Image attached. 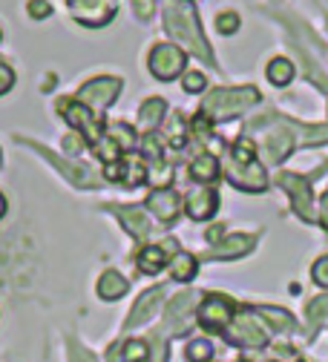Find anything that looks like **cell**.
Masks as SVG:
<instances>
[{
  "instance_id": "cell-1",
  "label": "cell",
  "mask_w": 328,
  "mask_h": 362,
  "mask_svg": "<svg viewBox=\"0 0 328 362\" xmlns=\"http://www.w3.org/2000/svg\"><path fill=\"white\" fill-rule=\"evenodd\" d=\"M164 26H167V32H170L176 40H181L193 55H199L202 61L213 64L210 47L205 43L202 29H199V18H196V12L187 6V4H170V6L164 9Z\"/></svg>"
},
{
  "instance_id": "cell-25",
  "label": "cell",
  "mask_w": 328,
  "mask_h": 362,
  "mask_svg": "<svg viewBox=\"0 0 328 362\" xmlns=\"http://www.w3.org/2000/svg\"><path fill=\"white\" fill-rule=\"evenodd\" d=\"M291 78H294V64H291V61L273 58V61L268 64V81H271L273 86H285V83H291Z\"/></svg>"
},
{
  "instance_id": "cell-6",
  "label": "cell",
  "mask_w": 328,
  "mask_h": 362,
  "mask_svg": "<svg viewBox=\"0 0 328 362\" xmlns=\"http://www.w3.org/2000/svg\"><path fill=\"white\" fill-rule=\"evenodd\" d=\"M72 18L84 26H104L113 21L118 0H67Z\"/></svg>"
},
{
  "instance_id": "cell-37",
  "label": "cell",
  "mask_w": 328,
  "mask_h": 362,
  "mask_svg": "<svg viewBox=\"0 0 328 362\" xmlns=\"http://www.w3.org/2000/svg\"><path fill=\"white\" fill-rule=\"evenodd\" d=\"M311 279L319 285V288H328V256L317 259L314 267H311Z\"/></svg>"
},
{
  "instance_id": "cell-4",
  "label": "cell",
  "mask_w": 328,
  "mask_h": 362,
  "mask_svg": "<svg viewBox=\"0 0 328 362\" xmlns=\"http://www.w3.org/2000/svg\"><path fill=\"white\" fill-rule=\"evenodd\" d=\"M225 339L230 345H242V348H262V345H268V334H265V328L259 325V320L254 313H237V316H233V322L225 331Z\"/></svg>"
},
{
  "instance_id": "cell-16",
  "label": "cell",
  "mask_w": 328,
  "mask_h": 362,
  "mask_svg": "<svg viewBox=\"0 0 328 362\" xmlns=\"http://www.w3.org/2000/svg\"><path fill=\"white\" fill-rule=\"evenodd\" d=\"M113 210L121 216V221H124V228H127L130 236H135L138 242L147 239V233H150V221H147V216H145L142 210H135V207H113Z\"/></svg>"
},
{
  "instance_id": "cell-8",
  "label": "cell",
  "mask_w": 328,
  "mask_h": 362,
  "mask_svg": "<svg viewBox=\"0 0 328 362\" xmlns=\"http://www.w3.org/2000/svg\"><path fill=\"white\" fill-rule=\"evenodd\" d=\"M121 93V81L118 78H96L81 86L78 93V104L89 107V110H104L115 101V95Z\"/></svg>"
},
{
  "instance_id": "cell-18",
  "label": "cell",
  "mask_w": 328,
  "mask_h": 362,
  "mask_svg": "<svg viewBox=\"0 0 328 362\" xmlns=\"http://www.w3.org/2000/svg\"><path fill=\"white\" fill-rule=\"evenodd\" d=\"M127 293V279L118 274V270H107V274H101L98 279V296L113 302V299H121Z\"/></svg>"
},
{
  "instance_id": "cell-5",
  "label": "cell",
  "mask_w": 328,
  "mask_h": 362,
  "mask_svg": "<svg viewBox=\"0 0 328 362\" xmlns=\"http://www.w3.org/2000/svg\"><path fill=\"white\" fill-rule=\"evenodd\" d=\"M233 316H237V308H233V302L222 293H210L202 305H199V322L202 328L208 331H227V325L233 322Z\"/></svg>"
},
{
  "instance_id": "cell-45",
  "label": "cell",
  "mask_w": 328,
  "mask_h": 362,
  "mask_svg": "<svg viewBox=\"0 0 328 362\" xmlns=\"http://www.w3.org/2000/svg\"><path fill=\"white\" fill-rule=\"evenodd\" d=\"M319 221H322V228L328 230V190L322 196V210H319Z\"/></svg>"
},
{
  "instance_id": "cell-15",
  "label": "cell",
  "mask_w": 328,
  "mask_h": 362,
  "mask_svg": "<svg viewBox=\"0 0 328 362\" xmlns=\"http://www.w3.org/2000/svg\"><path fill=\"white\" fill-rule=\"evenodd\" d=\"M254 242H256V236H245V233L242 236H227L225 242H219L208 253V259H239V256L254 250Z\"/></svg>"
},
{
  "instance_id": "cell-40",
  "label": "cell",
  "mask_w": 328,
  "mask_h": 362,
  "mask_svg": "<svg viewBox=\"0 0 328 362\" xmlns=\"http://www.w3.org/2000/svg\"><path fill=\"white\" fill-rule=\"evenodd\" d=\"M29 15H32L35 21H43V18L52 15V6L46 4V0H29Z\"/></svg>"
},
{
  "instance_id": "cell-21",
  "label": "cell",
  "mask_w": 328,
  "mask_h": 362,
  "mask_svg": "<svg viewBox=\"0 0 328 362\" xmlns=\"http://www.w3.org/2000/svg\"><path fill=\"white\" fill-rule=\"evenodd\" d=\"M193 305V293H184V296H176L167 308V325L173 331H181L184 328V320H187V310Z\"/></svg>"
},
{
  "instance_id": "cell-41",
  "label": "cell",
  "mask_w": 328,
  "mask_h": 362,
  "mask_svg": "<svg viewBox=\"0 0 328 362\" xmlns=\"http://www.w3.org/2000/svg\"><path fill=\"white\" fill-rule=\"evenodd\" d=\"M12 83H15V72H12L6 64H0V95L9 93Z\"/></svg>"
},
{
  "instance_id": "cell-32",
  "label": "cell",
  "mask_w": 328,
  "mask_h": 362,
  "mask_svg": "<svg viewBox=\"0 0 328 362\" xmlns=\"http://www.w3.org/2000/svg\"><path fill=\"white\" fill-rule=\"evenodd\" d=\"M167 139H170V144H173L176 150H179V147H184L187 132H184V118H181V115H173L170 129H167Z\"/></svg>"
},
{
  "instance_id": "cell-36",
  "label": "cell",
  "mask_w": 328,
  "mask_h": 362,
  "mask_svg": "<svg viewBox=\"0 0 328 362\" xmlns=\"http://www.w3.org/2000/svg\"><path fill=\"white\" fill-rule=\"evenodd\" d=\"M147 178H153L156 190H162V187H167V181H170V167L159 158V161H156V167H153V173H147Z\"/></svg>"
},
{
  "instance_id": "cell-29",
  "label": "cell",
  "mask_w": 328,
  "mask_h": 362,
  "mask_svg": "<svg viewBox=\"0 0 328 362\" xmlns=\"http://www.w3.org/2000/svg\"><path fill=\"white\" fill-rule=\"evenodd\" d=\"M121 181L127 187H138V185H145L147 181V167L142 161H124V175Z\"/></svg>"
},
{
  "instance_id": "cell-34",
  "label": "cell",
  "mask_w": 328,
  "mask_h": 362,
  "mask_svg": "<svg viewBox=\"0 0 328 362\" xmlns=\"http://www.w3.org/2000/svg\"><path fill=\"white\" fill-rule=\"evenodd\" d=\"M142 150H145L150 158H162V150H164L162 135H159V132H147V135H145V144H142Z\"/></svg>"
},
{
  "instance_id": "cell-31",
  "label": "cell",
  "mask_w": 328,
  "mask_h": 362,
  "mask_svg": "<svg viewBox=\"0 0 328 362\" xmlns=\"http://www.w3.org/2000/svg\"><path fill=\"white\" fill-rule=\"evenodd\" d=\"M96 156L101 158V161H107V164H113V161H121V150H118V144L113 141V139H104L96 144Z\"/></svg>"
},
{
  "instance_id": "cell-7",
  "label": "cell",
  "mask_w": 328,
  "mask_h": 362,
  "mask_svg": "<svg viewBox=\"0 0 328 362\" xmlns=\"http://www.w3.org/2000/svg\"><path fill=\"white\" fill-rule=\"evenodd\" d=\"M184 64H187V58H184V52L176 47V43H159V47H153V52H150V72L159 81L179 78Z\"/></svg>"
},
{
  "instance_id": "cell-38",
  "label": "cell",
  "mask_w": 328,
  "mask_h": 362,
  "mask_svg": "<svg viewBox=\"0 0 328 362\" xmlns=\"http://www.w3.org/2000/svg\"><path fill=\"white\" fill-rule=\"evenodd\" d=\"M67 345H69V362H96V356H92L86 348H81L75 339H69Z\"/></svg>"
},
{
  "instance_id": "cell-48",
  "label": "cell",
  "mask_w": 328,
  "mask_h": 362,
  "mask_svg": "<svg viewBox=\"0 0 328 362\" xmlns=\"http://www.w3.org/2000/svg\"><path fill=\"white\" fill-rule=\"evenodd\" d=\"M294 362H302V359H294Z\"/></svg>"
},
{
  "instance_id": "cell-20",
  "label": "cell",
  "mask_w": 328,
  "mask_h": 362,
  "mask_svg": "<svg viewBox=\"0 0 328 362\" xmlns=\"http://www.w3.org/2000/svg\"><path fill=\"white\" fill-rule=\"evenodd\" d=\"M291 144H294V139H291V132H285V129H276L271 139H268V144H265V153H268V161H283L288 153H291Z\"/></svg>"
},
{
  "instance_id": "cell-35",
  "label": "cell",
  "mask_w": 328,
  "mask_h": 362,
  "mask_svg": "<svg viewBox=\"0 0 328 362\" xmlns=\"http://www.w3.org/2000/svg\"><path fill=\"white\" fill-rule=\"evenodd\" d=\"M216 29L222 32V35H233L239 29V15H233V12H222L219 18H216Z\"/></svg>"
},
{
  "instance_id": "cell-23",
  "label": "cell",
  "mask_w": 328,
  "mask_h": 362,
  "mask_svg": "<svg viewBox=\"0 0 328 362\" xmlns=\"http://www.w3.org/2000/svg\"><path fill=\"white\" fill-rule=\"evenodd\" d=\"M191 175H193L196 181H213V178L219 175V161H216V156L205 153V156L193 158V161H191Z\"/></svg>"
},
{
  "instance_id": "cell-43",
  "label": "cell",
  "mask_w": 328,
  "mask_h": 362,
  "mask_svg": "<svg viewBox=\"0 0 328 362\" xmlns=\"http://www.w3.org/2000/svg\"><path fill=\"white\" fill-rule=\"evenodd\" d=\"M81 147H84V139H81V135H64V150L78 153Z\"/></svg>"
},
{
  "instance_id": "cell-24",
  "label": "cell",
  "mask_w": 328,
  "mask_h": 362,
  "mask_svg": "<svg viewBox=\"0 0 328 362\" xmlns=\"http://www.w3.org/2000/svg\"><path fill=\"white\" fill-rule=\"evenodd\" d=\"M164 101L162 98H150V101H145V107H142V112H138V124H142L145 129H153V127H159V121L164 118Z\"/></svg>"
},
{
  "instance_id": "cell-44",
  "label": "cell",
  "mask_w": 328,
  "mask_h": 362,
  "mask_svg": "<svg viewBox=\"0 0 328 362\" xmlns=\"http://www.w3.org/2000/svg\"><path fill=\"white\" fill-rule=\"evenodd\" d=\"M132 9L142 15V18H150L153 15V4H150V0H132Z\"/></svg>"
},
{
  "instance_id": "cell-47",
  "label": "cell",
  "mask_w": 328,
  "mask_h": 362,
  "mask_svg": "<svg viewBox=\"0 0 328 362\" xmlns=\"http://www.w3.org/2000/svg\"><path fill=\"white\" fill-rule=\"evenodd\" d=\"M4 213H6V199L0 196V216H4Z\"/></svg>"
},
{
  "instance_id": "cell-11",
  "label": "cell",
  "mask_w": 328,
  "mask_h": 362,
  "mask_svg": "<svg viewBox=\"0 0 328 362\" xmlns=\"http://www.w3.org/2000/svg\"><path fill=\"white\" fill-rule=\"evenodd\" d=\"M162 299H164V288H150V291H145L142 296H138V302L132 305V310H130V316H127L124 328L130 331V328L145 325L153 313H159V302H162Z\"/></svg>"
},
{
  "instance_id": "cell-12",
  "label": "cell",
  "mask_w": 328,
  "mask_h": 362,
  "mask_svg": "<svg viewBox=\"0 0 328 362\" xmlns=\"http://www.w3.org/2000/svg\"><path fill=\"white\" fill-rule=\"evenodd\" d=\"M147 207H150V213H153L162 224H173L176 216H179V210H181V199H179L170 187H162V190H153V193H150Z\"/></svg>"
},
{
  "instance_id": "cell-49",
  "label": "cell",
  "mask_w": 328,
  "mask_h": 362,
  "mask_svg": "<svg viewBox=\"0 0 328 362\" xmlns=\"http://www.w3.org/2000/svg\"><path fill=\"white\" fill-rule=\"evenodd\" d=\"M242 362H245V359H242Z\"/></svg>"
},
{
  "instance_id": "cell-39",
  "label": "cell",
  "mask_w": 328,
  "mask_h": 362,
  "mask_svg": "<svg viewBox=\"0 0 328 362\" xmlns=\"http://www.w3.org/2000/svg\"><path fill=\"white\" fill-rule=\"evenodd\" d=\"M205 75L202 72H187L184 75V89H187V93H202V89H205Z\"/></svg>"
},
{
  "instance_id": "cell-46",
  "label": "cell",
  "mask_w": 328,
  "mask_h": 362,
  "mask_svg": "<svg viewBox=\"0 0 328 362\" xmlns=\"http://www.w3.org/2000/svg\"><path fill=\"white\" fill-rule=\"evenodd\" d=\"M222 233H225V228H222V224H216V228H210V230H208V242H216V245H219Z\"/></svg>"
},
{
  "instance_id": "cell-2",
  "label": "cell",
  "mask_w": 328,
  "mask_h": 362,
  "mask_svg": "<svg viewBox=\"0 0 328 362\" xmlns=\"http://www.w3.org/2000/svg\"><path fill=\"white\" fill-rule=\"evenodd\" d=\"M254 104H259V93H256L254 86L216 89V93H210V95L205 98L202 115L222 121V118H233L237 112H242V110H248V107H254Z\"/></svg>"
},
{
  "instance_id": "cell-28",
  "label": "cell",
  "mask_w": 328,
  "mask_h": 362,
  "mask_svg": "<svg viewBox=\"0 0 328 362\" xmlns=\"http://www.w3.org/2000/svg\"><path fill=\"white\" fill-rule=\"evenodd\" d=\"M230 161H237V164H254V161H256V144L248 139V135H242V139L233 144Z\"/></svg>"
},
{
  "instance_id": "cell-27",
  "label": "cell",
  "mask_w": 328,
  "mask_h": 362,
  "mask_svg": "<svg viewBox=\"0 0 328 362\" xmlns=\"http://www.w3.org/2000/svg\"><path fill=\"white\" fill-rule=\"evenodd\" d=\"M107 139H113L121 153H127V150L135 147V132H132L127 124H110V127H107Z\"/></svg>"
},
{
  "instance_id": "cell-42",
  "label": "cell",
  "mask_w": 328,
  "mask_h": 362,
  "mask_svg": "<svg viewBox=\"0 0 328 362\" xmlns=\"http://www.w3.org/2000/svg\"><path fill=\"white\" fill-rule=\"evenodd\" d=\"M104 175H107L110 181H121V175H124V161H113V164H107V167H104Z\"/></svg>"
},
{
  "instance_id": "cell-30",
  "label": "cell",
  "mask_w": 328,
  "mask_h": 362,
  "mask_svg": "<svg viewBox=\"0 0 328 362\" xmlns=\"http://www.w3.org/2000/svg\"><path fill=\"white\" fill-rule=\"evenodd\" d=\"M187 359L191 362H210L213 359V345L208 339H193L191 345H187Z\"/></svg>"
},
{
  "instance_id": "cell-10",
  "label": "cell",
  "mask_w": 328,
  "mask_h": 362,
  "mask_svg": "<svg viewBox=\"0 0 328 362\" xmlns=\"http://www.w3.org/2000/svg\"><path fill=\"white\" fill-rule=\"evenodd\" d=\"M276 181H279V187L291 193L294 210L300 213V218L311 221V185H308V181L300 178V175H294V173H279Z\"/></svg>"
},
{
  "instance_id": "cell-13",
  "label": "cell",
  "mask_w": 328,
  "mask_h": 362,
  "mask_svg": "<svg viewBox=\"0 0 328 362\" xmlns=\"http://www.w3.org/2000/svg\"><path fill=\"white\" fill-rule=\"evenodd\" d=\"M216 207H219V196L213 193V190H193L191 196L184 199V210H187V216H191L193 221H205V218H210L213 213H216Z\"/></svg>"
},
{
  "instance_id": "cell-22",
  "label": "cell",
  "mask_w": 328,
  "mask_h": 362,
  "mask_svg": "<svg viewBox=\"0 0 328 362\" xmlns=\"http://www.w3.org/2000/svg\"><path fill=\"white\" fill-rule=\"evenodd\" d=\"M138 267H142L145 274H159L164 267V247L162 245H145L138 250Z\"/></svg>"
},
{
  "instance_id": "cell-14",
  "label": "cell",
  "mask_w": 328,
  "mask_h": 362,
  "mask_svg": "<svg viewBox=\"0 0 328 362\" xmlns=\"http://www.w3.org/2000/svg\"><path fill=\"white\" fill-rule=\"evenodd\" d=\"M29 144H32V141H29ZM32 147H38V144H32ZM38 150H40L46 158H50V161H52V164H55V167H58V170L72 181V185H78V187H96V181L89 178L92 173H89L86 167H81V164H75V161H67V158H58L55 153H50L46 147H38Z\"/></svg>"
},
{
  "instance_id": "cell-3",
  "label": "cell",
  "mask_w": 328,
  "mask_h": 362,
  "mask_svg": "<svg viewBox=\"0 0 328 362\" xmlns=\"http://www.w3.org/2000/svg\"><path fill=\"white\" fill-rule=\"evenodd\" d=\"M58 112L67 118V124L72 127V129H78L81 132V139L84 141H89L92 147H96L101 139H104V129H101V124L92 118V112H89V107H84V104H78V101H69V98H61L58 101Z\"/></svg>"
},
{
  "instance_id": "cell-17",
  "label": "cell",
  "mask_w": 328,
  "mask_h": 362,
  "mask_svg": "<svg viewBox=\"0 0 328 362\" xmlns=\"http://www.w3.org/2000/svg\"><path fill=\"white\" fill-rule=\"evenodd\" d=\"M150 359V348H147V342H142V339H127V342H121V351L115 348H110V362H147Z\"/></svg>"
},
{
  "instance_id": "cell-9",
  "label": "cell",
  "mask_w": 328,
  "mask_h": 362,
  "mask_svg": "<svg viewBox=\"0 0 328 362\" xmlns=\"http://www.w3.org/2000/svg\"><path fill=\"white\" fill-rule=\"evenodd\" d=\"M227 181L233 187H239V190H248V193H262L268 187V178H265V170L262 164H237V161H230L227 164Z\"/></svg>"
},
{
  "instance_id": "cell-33",
  "label": "cell",
  "mask_w": 328,
  "mask_h": 362,
  "mask_svg": "<svg viewBox=\"0 0 328 362\" xmlns=\"http://www.w3.org/2000/svg\"><path fill=\"white\" fill-rule=\"evenodd\" d=\"M328 313V296H319L308 305V320H311V328H317L322 322V316Z\"/></svg>"
},
{
  "instance_id": "cell-19",
  "label": "cell",
  "mask_w": 328,
  "mask_h": 362,
  "mask_svg": "<svg viewBox=\"0 0 328 362\" xmlns=\"http://www.w3.org/2000/svg\"><path fill=\"white\" fill-rule=\"evenodd\" d=\"M196 259L191 256V253H184V250H179L176 256H173V262H170V276L176 279V282H191L193 276H196Z\"/></svg>"
},
{
  "instance_id": "cell-26",
  "label": "cell",
  "mask_w": 328,
  "mask_h": 362,
  "mask_svg": "<svg viewBox=\"0 0 328 362\" xmlns=\"http://www.w3.org/2000/svg\"><path fill=\"white\" fill-rule=\"evenodd\" d=\"M259 316H262V320H268L273 325V331H279V334H291L294 331V320L285 310H279V308H259Z\"/></svg>"
}]
</instances>
